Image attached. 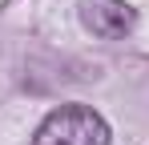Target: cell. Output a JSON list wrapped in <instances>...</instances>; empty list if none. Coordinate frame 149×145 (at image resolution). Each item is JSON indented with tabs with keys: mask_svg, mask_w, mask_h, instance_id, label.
<instances>
[{
	"mask_svg": "<svg viewBox=\"0 0 149 145\" xmlns=\"http://www.w3.org/2000/svg\"><path fill=\"white\" fill-rule=\"evenodd\" d=\"M32 145H109V125L89 105H61L40 121Z\"/></svg>",
	"mask_w": 149,
	"mask_h": 145,
	"instance_id": "6da1fadb",
	"label": "cell"
},
{
	"mask_svg": "<svg viewBox=\"0 0 149 145\" xmlns=\"http://www.w3.org/2000/svg\"><path fill=\"white\" fill-rule=\"evenodd\" d=\"M77 8H81V24L93 36H105V40L125 36L133 28V20H137L129 0H77Z\"/></svg>",
	"mask_w": 149,
	"mask_h": 145,
	"instance_id": "7a4b0ae2",
	"label": "cell"
}]
</instances>
